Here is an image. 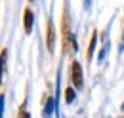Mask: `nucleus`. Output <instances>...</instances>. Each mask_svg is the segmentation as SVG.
Here are the masks:
<instances>
[{
    "instance_id": "nucleus-7",
    "label": "nucleus",
    "mask_w": 124,
    "mask_h": 118,
    "mask_svg": "<svg viewBox=\"0 0 124 118\" xmlns=\"http://www.w3.org/2000/svg\"><path fill=\"white\" fill-rule=\"evenodd\" d=\"M25 118H31V116H29V114H25Z\"/></svg>"
},
{
    "instance_id": "nucleus-6",
    "label": "nucleus",
    "mask_w": 124,
    "mask_h": 118,
    "mask_svg": "<svg viewBox=\"0 0 124 118\" xmlns=\"http://www.w3.org/2000/svg\"><path fill=\"white\" fill-rule=\"evenodd\" d=\"M95 42H97V32H93V34H92V40H90V46H88V55H92V53H93Z\"/></svg>"
},
{
    "instance_id": "nucleus-5",
    "label": "nucleus",
    "mask_w": 124,
    "mask_h": 118,
    "mask_svg": "<svg viewBox=\"0 0 124 118\" xmlns=\"http://www.w3.org/2000/svg\"><path fill=\"white\" fill-rule=\"evenodd\" d=\"M75 97H77V93H75V89H73V88H67V89H65V101H67V103H73Z\"/></svg>"
},
{
    "instance_id": "nucleus-1",
    "label": "nucleus",
    "mask_w": 124,
    "mask_h": 118,
    "mask_svg": "<svg viewBox=\"0 0 124 118\" xmlns=\"http://www.w3.org/2000/svg\"><path fill=\"white\" fill-rule=\"evenodd\" d=\"M71 71H73V84L77 86V88H82V69H80V63H73V67H71Z\"/></svg>"
},
{
    "instance_id": "nucleus-4",
    "label": "nucleus",
    "mask_w": 124,
    "mask_h": 118,
    "mask_svg": "<svg viewBox=\"0 0 124 118\" xmlns=\"http://www.w3.org/2000/svg\"><path fill=\"white\" fill-rule=\"evenodd\" d=\"M57 107V99H54V97H50L48 99V103H46V109H44V114L46 116H50L52 112H54V109Z\"/></svg>"
},
{
    "instance_id": "nucleus-2",
    "label": "nucleus",
    "mask_w": 124,
    "mask_h": 118,
    "mask_svg": "<svg viewBox=\"0 0 124 118\" xmlns=\"http://www.w3.org/2000/svg\"><path fill=\"white\" fill-rule=\"evenodd\" d=\"M23 25H25V32H31V30H32V12H31V10H25Z\"/></svg>"
},
{
    "instance_id": "nucleus-3",
    "label": "nucleus",
    "mask_w": 124,
    "mask_h": 118,
    "mask_svg": "<svg viewBox=\"0 0 124 118\" xmlns=\"http://www.w3.org/2000/svg\"><path fill=\"white\" fill-rule=\"evenodd\" d=\"M54 40H55V32H54V25L48 23V50L54 52Z\"/></svg>"
}]
</instances>
